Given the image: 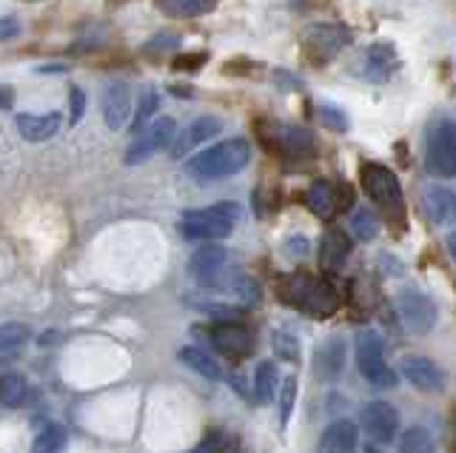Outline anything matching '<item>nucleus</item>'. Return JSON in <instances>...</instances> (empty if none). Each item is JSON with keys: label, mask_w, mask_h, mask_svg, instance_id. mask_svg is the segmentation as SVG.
<instances>
[{"label": "nucleus", "mask_w": 456, "mask_h": 453, "mask_svg": "<svg viewBox=\"0 0 456 453\" xmlns=\"http://www.w3.org/2000/svg\"><path fill=\"white\" fill-rule=\"evenodd\" d=\"M217 6L208 4V0H166V4H160V12L175 18H200V15H208Z\"/></svg>", "instance_id": "obj_30"}, {"label": "nucleus", "mask_w": 456, "mask_h": 453, "mask_svg": "<svg viewBox=\"0 0 456 453\" xmlns=\"http://www.w3.org/2000/svg\"><path fill=\"white\" fill-rule=\"evenodd\" d=\"M177 35H157V37H151L149 40V46H146V52H163V49H175L177 46Z\"/></svg>", "instance_id": "obj_41"}, {"label": "nucleus", "mask_w": 456, "mask_h": 453, "mask_svg": "<svg viewBox=\"0 0 456 453\" xmlns=\"http://www.w3.org/2000/svg\"><path fill=\"white\" fill-rule=\"evenodd\" d=\"M26 396H28V382L20 374H6L0 379V405L18 408L26 402Z\"/></svg>", "instance_id": "obj_29"}, {"label": "nucleus", "mask_w": 456, "mask_h": 453, "mask_svg": "<svg viewBox=\"0 0 456 453\" xmlns=\"http://www.w3.org/2000/svg\"><path fill=\"white\" fill-rule=\"evenodd\" d=\"M362 191L368 194V200L382 211L385 220L391 222H405V194L399 186V177L382 163H362L360 168Z\"/></svg>", "instance_id": "obj_4"}, {"label": "nucleus", "mask_w": 456, "mask_h": 453, "mask_svg": "<svg viewBox=\"0 0 456 453\" xmlns=\"http://www.w3.org/2000/svg\"><path fill=\"white\" fill-rule=\"evenodd\" d=\"M314 368L317 374L325 379H337L346 368V339L331 336L317 348V357H314Z\"/></svg>", "instance_id": "obj_21"}, {"label": "nucleus", "mask_w": 456, "mask_h": 453, "mask_svg": "<svg viewBox=\"0 0 456 453\" xmlns=\"http://www.w3.org/2000/svg\"><path fill=\"white\" fill-rule=\"evenodd\" d=\"M160 109V94L157 89L146 86L140 92V101H137V109H134V117H132V134H142L149 129V120L154 117V111Z\"/></svg>", "instance_id": "obj_27"}, {"label": "nucleus", "mask_w": 456, "mask_h": 453, "mask_svg": "<svg viewBox=\"0 0 456 453\" xmlns=\"http://www.w3.org/2000/svg\"><path fill=\"white\" fill-rule=\"evenodd\" d=\"M206 334L211 339V345L228 360H246L256 348L254 334L240 322H217V325H211Z\"/></svg>", "instance_id": "obj_10"}, {"label": "nucleus", "mask_w": 456, "mask_h": 453, "mask_svg": "<svg viewBox=\"0 0 456 453\" xmlns=\"http://www.w3.org/2000/svg\"><path fill=\"white\" fill-rule=\"evenodd\" d=\"M61 111H49V115H18L14 125H18V132L23 140L28 143H43V140H52L61 129Z\"/></svg>", "instance_id": "obj_19"}, {"label": "nucleus", "mask_w": 456, "mask_h": 453, "mask_svg": "<svg viewBox=\"0 0 456 453\" xmlns=\"http://www.w3.org/2000/svg\"><path fill=\"white\" fill-rule=\"evenodd\" d=\"M280 296L282 303L294 305L297 311L314 317V320H325L337 314L339 308V294L328 279L311 277V274H291L280 282Z\"/></svg>", "instance_id": "obj_1"}, {"label": "nucleus", "mask_w": 456, "mask_h": 453, "mask_svg": "<svg viewBox=\"0 0 456 453\" xmlns=\"http://www.w3.org/2000/svg\"><path fill=\"white\" fill-rule=\"evenodd\" d=\"M294 402H297V376H285L280 385V422L282 425H289Z\"/></svg>", "instance_id": "obj_35"}, {"label": "nucleus", "mask_w": 456, "mask_h": 453, "mask_svg": "<svg viewBox=\"0 0 456 453\" xmlns=\"http://www.w3.org/2000/svg\"><path fill=\"white\" fill-rule=\"evenodd\" d=\"M66 442H69V436H66L63 425L49 422V425H43V431L37 433L32 453H63Z\"/></svg>", "instance_id": "obj_28"}, {"label": "nucleus", "mask_w": 456, "mask_h": 453, "mask_svg": "<svg viewBox=\"0 0 456 453\" xmlns=\"http://www.w3.org/2000/svg\"><path fill=\"white\" fill-rule=\"evenodd\" d=\"M175 140H177V123L171 120V117H160V120H154L151 125L142 134H137L132 140V146L126 149V163L128 166H137V163H146L151 160L157 151H163V149H171L175 146Z\"/></svg>", "instance_id": "obj_6"}, {"label": "nucleus", "mask_w": 456, "mask_h": 453, "mask_svg": "<svg viewBox=\"0 0 456 453\" xmlns=\"http://www.w3.org/2000/svg\"><path fill=\"white\" fill-rule=\"evenodd\" d=\"M189 305H194L197 311H203V314L220 320V322H237L242 317V311L234 308V305H225V303H217V300H185Z\"/></svg>", "instance_id": "obj_32"}, {"label": "nucleus", "mask_w": 456, "mask_h": 453, "mask_svg": "<svg viewBox=\"0 0 456 453\" xmlns=\"http://www.w3.org/2000/svg\"><path fill=\"white\" fill-rule=\"evenodd\" d=\"M305 203L317 217L331 220L337 214V208H339V197H337V189L328 180H314L308 186Z\"/></svg>", "instance_id": "obj_23"}, {"label": "nucleus", "mask_w": 456, "mask_h": 453, "mask_svg": "<svg viewBox=\"0 0 456 453\" xmlns=\"http://www.w3.org/2000/svg\"><path fill=\"white\" fill-rule=\"evenodd\" d=\"M365 453H379V450H377V448H370V445H368V448H365Z\"/></svg>", "instance_id": "obj_45"}, {"label": "nucleus", "mask_w": 456, "mask_h": 453, "mask_svg": "<svg viewBox=\"0 0 456 453\" xmlns=\"http://www.w3.org/2000/svg\"><path fill=\"white\" fill-rule=\"evenodd\" d=\"M12 106H14V89L0 86V111H9Z\"/></svg>", "instance_id": "obj_42"}, {"label": "nucleus", "mask_w": 456, "mask_h": 453, "mask_svg": "<svg viewBox=\"0 0 456 453\" xmlns=\"http://www.w3.org/2000/svg\"><path fill=\"white\" fill-rule=\"evenodd\" d=\"M453 450H456V448H453Z\"/></svg>", "instance_id": "obj_46"}, {"label": "nucleus", "mask_w": 456, "mask_h": 453, "mask_svg": "<svg viewBox=\"0 0 456 453\" xmlns=\"http://www.w3.org/2000/svg\"><path fill=\"white\" fill-rule=\"evenodd\" d=\"M225 263H228V251L223 246H217V243H206L203 248H197L191 254L189 271H191V277L203 288H214V291H217L223 274L228 271Z\"/></svg>", "instance_id": "obj_11"}, {"label": "nucleus", "mask_w": 456, "mask_h": 453, "mask_svg": "<svg viewBox=\"0 0 456 453\" xmlns=\"http://www.w3.org/2000/svg\"><path fill=\"white\" fill-rule=\"evenodd\" d=\"M40 72H66V66H61V63H52V66H40Z\"/></svg>", "instance_id": "obj_44"}, {"label": "nucleus", "mask_w": 456, "mask_h": 453, "mask_svg": "<svg viewBox=\"0 0 456 453\" xmlns=\"http://www.w3.org/2000/svg\"><path fill=\"white\" fill-rule=\"evenodd\" d=\"M362 428L379 445H391L399 433V414L391 402H370L362 408Z\"/></svg>", "instance_id": "obj_12"}, {"label": "nucleus", "mask_w": 456, "mask_h": 453, "mask_svg": "<svg viewBox=\"0 0 456 453\" xmlns=\"http://www.w3.org/2000/svg\"><path fill=\"white\" fill-rule=\"evenodd\" d=\"M285 254H289L291 260H305L308 257V248H311V243H308V237H299V234H294V237H289L285 239Z\"/></svg>", "instance_id": "obj_39"}, {"label": "nucleus", "mask_w": 456, "mask_h": 453, "mask_svg": "<svg viewBox=\"0 0 456 453\" xmlns=\"http://www.w3.org/2000/svg\"><path fill=\"white\" fill-rule=\"evenodd\" d=\"M356 368L377 388H394L396 374L385 362V345L377 331H362L356 336Z\"/></svg>", "instance_id": "obj_5"}, {"label": "nucleus", "mask_w": 456, "mask_h": 453, "mask_svg": "<svg viewBox=\"0 0 456 453\" xmlns=\"http://www.w3.org/2000/svg\"><path fill=\"white\" fill-rule=\"evenodd\" d=\"M399 66V54L394 49V44L388 40H379L368 52H365V77L374 80V83H385Z\"/></svg>", "instance_id": "obj_18"}, {"label": "nucleus", "mask_w": 456, "mask_h": 453, "mask_svg": "<svg viewBox=\"0 0 456 453\" xmlns=\"http://www.w3.org/2000/svg\"><path fill=\"white\" fill-rule=\"evenodd\" d=\"M280 391V371L274 362H260L254 371V400L260 405L274 402V396Z\"/></svg>", "instance_id": "obj_24"}, {"label": "nucleus", "mask_w": 456, "mask_h": 453, "mask_svg": "<svg viewBox=\"0 0 456 453\" xmlns=\"http://www.w3.org/2000/svg\"><path fill=\"white\" fill-rule=\"evenodd\" d=\"M356 442H360L356 425L348 419H337L322 431L320 442H317V453H354Z\"/></svg>", "instance_id": "obj_17"}, {"label": "nucleus", "mask_w": 456, "mask_h": 453, "mask_svg": "<svg viewBox=\"0 0 456 453\" xmlns=\"http://www.w3.org/2000/svg\"><path fill=\"white\" fill-rule=\"evenodd\" d=\"M351 254V239L342 229H328L320 239V263L328 271H337Z\"/></svg>", "instance_id": "obj_22"}, {"label": "nucleus", "mask_w": 456, "mask_h": 453, "mask_svg": "<svg viewBox=\"0 0 456 453\" xmlns=\"http://www.w3.org/2000/svg\"><path fill=\"white\" fill-rule=\"evenodd\" d=\"M277 149L282 158H289L294 163L311 160L314 154H317V143H314L311 132L297 129V125H282V129H277Z\"/></svg>", "instance_id": "obj_16"}, {"label": "nucleus", "mask_w": 456, "mask_h": 453, "mask_svg": "<svg viewBox=\"0 0 456 453\" xmlns=\"http://www.w3.org/2000/svg\"><path fill=\"white\" fill-rule=\"evenodd\" d=\"M396 311L399 320L405 322V328L411 334H428L436 325V303L422 291H403L396 296Z\"/></svg>", "instance_id": "obj_9"}, {"label": "nucleus", "mask_w": 456, "mask_h": 453, "mask_svg": "<svg viewBox=\"0 0 456 453\" xmlns=\"http://www.w3.org/2000/svg\"><path fill=\"white\" fill-rule=\"evenodd\" d=\"M177 357H180V362H183L185 368H191V371H197L200 376H206V379H211V382H220V379H223L220 365L214 362L203 348L185 345V348H180Z\"/></svg>", "instance_id": "obj_25"}, {"label": "nucleus", "mask_w": 456, "mask_h": 453, "mask_svg": "<svg viewBox=\"0 0 456 453\" xmlns=\"http://www.w3.org/2000/svg\"><path fill=\"white\" fill-rule=\"evenodd\" d=\"M271 345H274V353L282 362H299V339L291 331H274Z\"/></svg>", "instance_id": "obj_34"}, {"label": "nucleus", "mask_w": 456, "mask_h": 453, "mask_svg": "<svg viewBox=\"0 0 456 453\" xmlns=\"http://www.w3.org/2000/svg\"><path fill=\"white\" fill-rule=\"evenodd\" d=\"M208 61L206 52H191V54H180V58L175 61V69L177 72H197L200 66H203Z\"/></svg>", "instance_id": "obj_38"}, {"label": "nucleus", "mask_w": 456, "mask_h": 453, "mask_svg": "<svg viewBox=\"0 0 456 453\" xmlns=\"http://www.w3.org/2000/svg\"><path fill=\"white\" fill-rule=\"evenodd\" d=\"M132 117H134V109H132V89H128V83H109L103 92L106 125L111 132H120Z\"/></svg>", "instance_id": "obj_14"}, {"label": "nucleus", "mask_w": 456, "mask_h": 453, "mask_svg": "<svg viewBox=\"0 0 456 453\" xmlns=\"http://www.w3.org/2000/svg\"><path fill=\"white\" fill-rule=\"evenodd\" d=\"M425 211L436 225H456V194L451 189L431 186L422 197Z\"/></svg>", "instance_id": "obj_20"}, {"label": "nucleus", "mask_w": 456, "mask_h": 453, "mask_svg": "<svg viewBox=\"0 0 456 453\" xmlns=\"http://www.w3.org/2000/svg\"><path fill=\"white\" fill-rule=\"evenodd\" d=\"M399 453H436V448L425 428H408L399 439Z\"/></svg>", "instance_id": "obj_31"}, {"label": "nucleus", "mask_w": 456, "mask_h": 453, "mask_svg": "<svg viewBox=\"0 0 456 453\" xmlns=\"http://www.w3.org/2000/svg\"><path fill=\"white\" fill-rule=\"evenodd\" d=\"M403 376L411 382L413 388L425 391V393H442L448 385L445 371L428 357H405L403 360Z\"/></svg>", "instance_id": "obj_13"}, {"label": "nucleus", "mask_w": 456, "mask_h": 453, "mask_svg": "<svg viewBox=\"0 0 456 453\" xmlns=\"http://www.w3.org/2000/svg\"><path fill=\"white\" fill-rule=\"evenodd\" d=\"M428 172L436 177H456V123L442 120L428 140Z\"/></svg>", "instance_id": "obj_8"}, {"label": "nucleus", "mask_w": 456, "mask_h": 453, "mask_svg": "<svg viewBox=\"0 0 456 453\" xmlns=\"http://www.w3.org/2000/svg\"><path fill=\"white\" fill-rule=\"evenodd\" d=\"M69 101H71V115H69V125H77L83 120V111H86V92L80 86H71L69 89Z\"/></svg>", "instance_id": "obj_37"}, {"label": "nucleus", "mask_w": 456, "mask_h": 453, "mask_svg": "<svg viewBox=\"0 0 456 453\" xmlns=\"http://www.w3.org/2000/svg\"><path fill=\"white\" fill-rule=\"evenodd\" d=\"M445 246H448V254H451V260L456 263V231H453V234H448Z\"/></svg>", "instance_id": "obj_43"}, {"label": "nucleus", "mask_w": 456, "mask_h": 453, "mask_svg": "<svg viewBox=\"0 0 456 453\" xmlns=\"http://www.w3.org/2000/svg\"><path fill=\"white\" fill-rule=\"evenodd\" d=\"M28 339H32V328L26 322H4L0 325V360L20 351Z\"/></svg>", "instance_id": "obj_26"}, {"label": "nucleus", "mask_w": 456, "mask_h": 453, "mask_svg": "<svg viewBox=\"0 0 456 453\" xmlns=\"http://www.w3.org/2000/svg\"><path fill=\"white\" fill-rule=\"evenodd\" d=\"M351 229H354L356 239H362V243H370V239L379 234V220H377V214L370 208H360L354 214V220H351Z\"/></svg>", "instance_id": "obj_33"}, {"label": "nucleus", "mask_w": 456, "mask_h": 453, "mask_svg": "<svg viewBox=\"0 0 456 453\" xmlns=\"http://www.w3.org/2000/svg\"><path fill=\"white\" fill-rule=\"evenodd\" d=\"M242 220V206L223 200L214 203L208 208H197V211H185L177 222V231L185 239H197V243H217V239H225L237 229V222Z\"/></svg>", "instance_id": "obj_2"}, {"label": "nucleus", "mask_w": 456, "mask_h": 453, "mask_svg": "<svg viewBox=\"0 0 456 453\" xmlns=\"http://www.w3.org/2000/svg\"><path fill=\"white\" fill-rule=\"evenodd\" d=\"M320 120H322V125L325 129H331V132H348V117L342 115V111L337 109V106H328V103H322L320 106Z\"/></svg>", "instance_id": "obj_36"}, {"label": "nucleus", "mask_w": 456, "mask_h": 453, "mask_svg": "<svg viewBox=\"0 0 456 453\" xmlns=\"http://www.w3.org/2000/svg\"><path fill=\"white\" fill-rule=\"evenodd\" d=\"M223 132V120L220 117H197L189 129H183L175 140V146H171V158L180 160L185 158L189 151H194L200 143H206V140H211L214 134Z\"/></svg>", "instance_id": "obj_15"}, {"label": "nucleus", "mask_w": 456, "mask_h": 453, "mask_svg": "<svg viewBox=\"0 0 456 453\" xmlns=\"http://www.w3.org/2000/svg\"><path fill=\"white\" fill-rule=\"evenodd\" d=\"M351 40H354V32L348 29V26H342V23H317V26H311V29L305 32V54L311 61H317V63L334 61L342 49L351 46Z\"/></svg>", "instance_id": "obj_7"}, {"label": "nucleus", "mask_w": 456, "mask_h": 453, "mask_svg": "<svg viewBox=\"0 0 456 453\" xmlns=\"http://www.w3.org/2000/svg\"><path fill=\"white\" fill-rule=\"evenodd\" d=\"M18 35H20V20L18 18H14V15L0 18V40H12Z\"/></svg>", "instance_id": "obj_40"}, {"label": "nucleus", "mask_w": 456, "mask_h": 453, "mask_svg": "<svg viewBox=\"0 0 456 453\" xmlns=\"http://www.w3.org/2000/svg\"><path fill=\"white\" fill-rule=\"evenodd\" d=\"M248 160H251L248 140L232 137V140H223V143L194 154V158L185 163V172L197 180H223V177H232V174L242 172V168L248 166Z\"/></svg>", "instance_id": "obj_3"}]
</instances>
